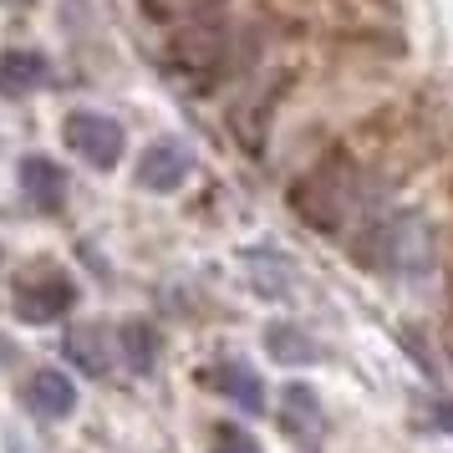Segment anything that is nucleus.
<instances>
[{"mask_svg":"<svg viewBox=\"0 0 453 453\" xmlns=\"http://www.w3.org/2000/svg\"><path fill=\"white\" fill-rule=\"evenodd\" d=\"M265 351L275 357V362H286V367H306V362H316V357H321V347L311 342L306 331H301V326H286V321L265 331Z\"/></svg>","mask_w":453,"mask_h":453,"instance_id":"f8f14e48","label":"nucleus"},{"mask_svg":"<svg viewBox=\"0 0 453 453\" xmlns=\"http://www.w3.org/2000/svg\"><path fill=\"white\" fill-rule=\"evenodd\" d=\"M188 173H194V153L179 138H158L138 158V188H148V194H173V188H184Z\"/></svg>","mask_w":453,"mask_h":453,"instance_id":"7ed1b4c3","label":"nucleus"},{"mask_svg":"<svg viewBox=\"0 0 453 453\" xmlns=\"http://www.w3.org/2000/svg\"><path fill=\"white\" fill-rule=\"evenodd\" d=\"M372 260H382L392 270H423L433 260V240H428V225L418 214H397L388 225L372 234Z\"/></svg>","mask_w":453,"mask_h":453,"instance_id":"f03ea898","label":"nucleus"},{"mask_svg":"<svg viewBox=\"0 0 453 453\" xmlns=\"http://www.w3.org/2000/svg\"><path fill=\"white\" fill-rule=\"evenodd\" d=\"M118 342H123V351H127V367L153 372V362H158V331L148 326V321H127V326L118 331Z\"/></svg>","mask_w":453,"mask_h":453,"instance_id":"ddd939ff","label":"nucleus"},{"mask_svg":"<svg viewBox=\"0 0 453 453\" xmlns=\"http://www.w3.org/2000/svg\"><path fill=\"white\" fill-rule=\"evenodd\" d=\"M26 403L42 412V418H66V412L77 408V388H72V377H66V372L42 367L31 382H26Z\"/></svg>","mask_w":453,"mask_h":453,"instance_id":"1a4fd4ad","label":"nucleus"},{"mask_svg":"<svg viewBox=\"0 0 453 453\" xmlns=\"http://www.w3.org/2000/svg\"><path fill=\"white\" fill-rule=\"evenodd\" d=\"M123 143H127L123 123H118V118H107V112L82 107V112H72V118H66V148H72L77 158H87L92 168H118Z\"/></svg>","mask_w":453,"mask_h":453,"instance_id":"f257e3e1","label":"nucleus"},{"mask_svg":"<svg viewBox=\"0 0 453 453\" xmlns=\"http://www.w3.org/2000/svg\"><path fill=\"white\" fill-rule=\"evenodd\" d=\"M209 388L225 392L234 408L245 412H260L265 408V388H260V377L245 367V362H219V367H209Z\"/></svg>","mask_w":453,"mask_h":453,"instance_id":"6e6552de","label":"nucleus"},{"mask_svg":"<svg viewBox=\"0 0 453 453\" xmlns=\"http://www.w3.org/2000/svg\"><path fill=\"white\" fill-rule=\"evenodd\" d=\"M62 351H66V362L77 372H87V377H107V372H112V336H107V326H97V321H82V326L66 331Z\"/></svg>","mask_w":453,"mask_h":453,"instance_id":"423d86ee","label":"nucleus"},{"mask_svg":"<svg viewBox=\"0 0 453 453\" xmlns=\"http://www.w3.org/2000/svg\"><path fill=\"white\" fill-rule=\"evenodd\" d=\"M204 5H214V0H143L148 16H194Z\"/></svg>","mask_w":453,"mask_h":453,"instance_id":"dca6fc26","label":"nucleus"},{"mask_svg":"<svg viewBox=\"0 0 453 453\" xmlns=\"http://www.w3.org/2000/svg\"><path fill=\"white\" fill-rule=\"evenodd\" d=\"M21 188H26V199L36 209H62L66 199V173L51 158H26L21 164Z\"/></svg>","mask_w":453,"mask_h":453,"instance_id":"9d476101","label":"nucleus"},{"mask_svg":"<svg viewBox=\"0 0 453 453\" xmlns=\"http://www.w3.org/2000/svg\"><path fill=\"white\" fill-rule=\"evenodd\" d=\"M173 66L188 72V82H209V77H219V66H225V36L214 31V26H194L184 31L179 42H173Z\"/></svg>","mask_w":453,"mask_h":453,"instance_id":"39448f33","label":"nucleus"},{"mask_svg":"<svg viewBox=\"0 0 453 453\" xmlns=\"http://www.w3.org/2000/svg\"><path fill=\"white\" fill-rule=\"evenodd\" d=\"M51 77V66H46L42 51H5L0 57V92H11V97H21V92H36V87Z\"/></svg>","mask_w":453,"mask_h":453,"instance_id":"9b49d317","label":"nucleus"},{"mask_svg":"<svg viewBox=\"0 0 453 453\" xmlns=\"http://www.w3.org/2000/svg\"><path fill=\"white\" fill-rule=\"evenodd\" d=\"M209 453H260V443H255L245 428L219 423V428H214V449H209Z\"/></svg>","mask_w":453,"mask_h":453,"instance_id":"2eb2a0df","label":"nucleus"},{"mask_svg":"<svg viewBox=\"0 0 453 453\" xmlns=\"http://www.w3.org/2000/svg\"><path fill=\"white\" fill-rule=\"evenodd\" d=\"M77 301V286L66 280V275H46V280H36V286H21V296H16V316L21 321H57V316H66V306Z\"/></svg>","mask_w":453,"mask_h":453,"instance_id":"0eeeda50","label":"nucleus"},{"mask_svg":"<svg viewBox=\"0 0 453 453\" xmlns=\"http://www.w3.org/2000/svg\"><path fill=\"white\" fill-rule=\"evenodd\" d=\"M438 423H443V428H453V403H438Z\"/></svg>","mask_w":453,"mask_h":453,"instance_id":"f3484780","label":"nucleus"},{"mask_svg":"<svg viewBox=\"0 0 453 453\" xmlns=\"http://www.w3.org/2000/svg\"><path fill=\"white\" fill-rule=\"evenodd\" d=\"M280 428L286 438H296L301 449H321L326 438V412H321V397L306 388V382H290L280 392Z\"/></svg>","mask_w":453,"mask_h":453,"instance_id":"20e7f679","label":"nucleus"},{"mask_svg":"<svg viewBox=\"0 0 453 453\" xmlns=\"http://www.w3.org/2000/svg\"><path fill=\"white\" fill-rule=\"evenodd\" d=\"M245 260H250V270H255L260 296H286V286H290V265H286V260H275V265H270L265 250H250Z\"/></svg>","mask_w":453,"mask_h":453,"instance_id":"4468645a","label":"nucleus"}]
</instances>
